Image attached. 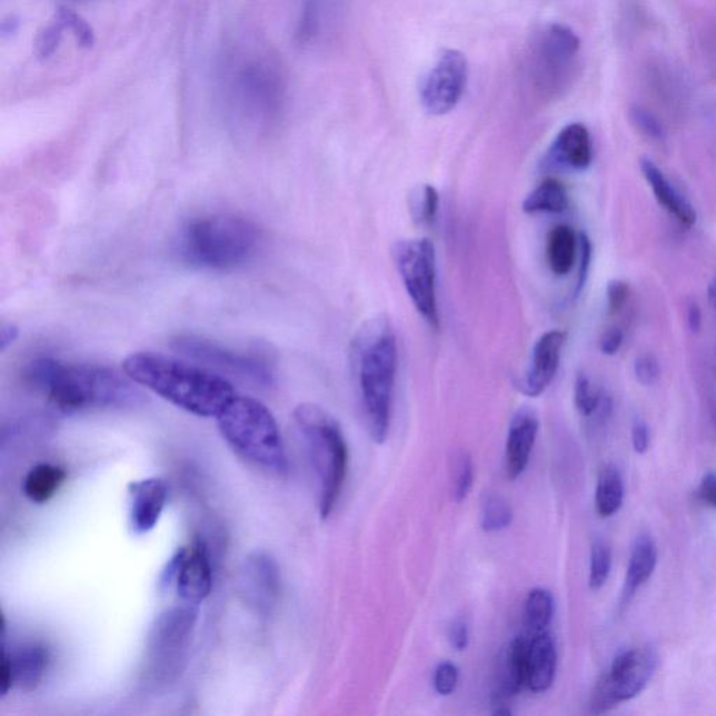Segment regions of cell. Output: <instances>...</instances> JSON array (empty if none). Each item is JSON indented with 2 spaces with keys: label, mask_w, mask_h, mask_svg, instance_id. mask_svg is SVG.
I'll list each match as a JSON object with an SVG mask.
<instances>
[{
  "label": "cell",
  "mask_w": 716,
  "mask_h": 716,
  "mask_svg": "<svg viewBox=\"0 0 716 716\" xmlns=\"http://www.w3.org/2000/svg\"><path fill=\"white\" fill-rule=\"evenodd\" d=\"M24 379L53 408L68 415L135 409L146 401V396L135 387L137 382L105 366L67 365L53 358H37L26 367Z\"/></svg>",
  "instance_id": "6da1fadb"
},
{
  "label": "cell",
  "mask_w": 716,
  "mask_h": 716,
  "mask_svg": "<svg viewBox=\"0 0 716 716\" xmlns=\"http://www.w3.org/2000/svg\"><path fill=\"white\" fill-rule=\"evenodd\" d=\"M349 368L358 405L374 442L384 444L392 421L398 340L387 316L368 318L349 345Z\"/></svg>",
  "instance_id": "7a4b0ae2"
},
{
  "label": "cell",
  "mask_w": 716,
  "mask_h": 716,
  "mask_svg": "<svg viewBox=\"0 0 716 716\" xmlns=\"http://www.w3.org/2000/svg\"><path fill=\"white\" fill-rule=\"evenodd\" d=\"M123 371L137 385L199 417L217 419L237 395L220 374L160 352H133L125 358Z\"/></svg>",
  "instance_id": "3957f363"
},
{
  "label": "cell",
  "mask_w": 716,
  "mask_h": 716,
  "mask_svg": "<svg viewBox=\"0 0 716 716\" xmlns=\"http://www.w3.org/2000/svg\"><path fill=\"white\" fill-rule=\"evenodd\" d=\"M217 425L238 457L266 474L287 475L289 459L284 438L272 411L262 401L236 395L217 416Z\"/></svg>",
  "instance_id": "277c9868"
},
{
  "label": "cell",
  "mask_w": 716,
  "mask_h": 716,
  "mask_svg": "<svg viewBox=\"0 0 716 716\" xmlns=\"http://www.w3.org/2000/svg\"><path fill=\"white\" fill-rule=\"evenodd\" d=\"M259 243L260 231L252 221L215 215L189 222L179 237L178 251L195 268L226 270L248 262Z\"/></svg>",
  "instance_id": "5b68a950"
},
{
  "label": "cell",
  "mask_w": 716,
  "mask_h": 716,
  "mask_svg": "<svg viewBox=\"0 0 716 716\" xmlns=\"http://www.w3.org/2000/svg\"><path fill=\"white\" fill-rule=\"evenodd\" d=\"M295 421L316 474L319 515L328 519L338 507L349 466L344 431L332 415L314 404L298 406Z\"/></svg>",
  "instance_id": "8992f818"
},
{
  "label": "cell",
  "mask_w": 716,
  "mask_h": 716,
  "mask_svg": "<svg viewBox=\"0 0 716 716\" xmlns=\"http://www.w3.org/2000/svg\"><path fill=\"white\" fill-rule=\"evenodd\" d=\"M198 618V606L182 604L160 613L151 624L142 667L143 685L150 690H166L181 679Z\"/></svg>",
  "instance_id": "52a82bcc"
},
{
  "label": "cell",
  "mask_w": 716,
  "mask_h": 716,
  "mask_svg": "<svg viewBox=\"0 0 716 716\" xmlns=\"http://www.w3.org/2000/svg\"><path fill=\"white\" fill-rule=\"evenodd\" d=\"M172 346L178 355L222 377H235L262 388L272 387L275 382V362L260 351L235 350L197 336H179Z\"/></svg>",
  "instance_id": "ba28073f"
},
{
  "label": "cell",
  "mask_w": 716,
  "mask_h": 716,
  "mask_svg": "<svg viewBox=\"0 0 716 716\" xmlns=\"http://www.w3.org/2000/svg\"><path fill=\"white\" fill-rule=\"evenodd\" d=\"M392 258L416 311L428 327L438 330L436 247L428 238H408L394 243Z\"/></svg>",
  "instance_id": "9c48e42d"
},
{
  "label": "cell",
  "mask_w": 716,
  "mask_h": 716,
  "mask_svg": "<svg viewBox=\"0 0 716 716\" xmlns=\"http://www.w3.org/2000/svg\"><path fill=\"white\" fill-rule=\"evenodd\" d=\"M658 653L650 645L621 650L600 676L590 697L594 714H604L618 704L632 702L645 690L658 669Z\"/></svg>",
  "instance_id": "30bf717a"
},
{
  "label": "cell",
  "mask_w": 716,
  "mask_h": 716,
  "mask_svg": "<svg viewBox=\"0 0 716 716\" xmlns=\"http://www.w3.org/2000/svg\"><path fill=\"white\" fill-rule=\"evenodd\" d=\"M580 41L569 27L546 26L531 43L529 72L537 93L556 96L566 89L571 79Z\"/></svg>",
  "instance_id": "8fae6325"
},
{
  "label": "cell",
  "mask_w": 716,
  "mask_h": 716,
  "mask_svg": "<svg viewBox=\"0 0 716 716\" xmlns=\"http://www.w3.org/2000/svg\"><path fill=\"white\" fill-rule=\"evenodd\" d=\"M159 583L161 588L176 585L182 604L199 606L209 598L213 589V567L205 541L195 540L173 553L160 574Z\"/></svg>",
  "instance_id": "7c38bea8"
},
{
  "label": "cell",
  "mask_w": 716,
  "mask_h": 716,
  "mask_svg": "<svg viewBox=\"0 0 716 716\" xmlns=\"http://www.w3.org/2000/svg\"><path fill=\"white\" fill-rule=\"evenodd\" d=\"M469 67L464 53L448 50L438 58L420 89L421 105L431 116H445L458 106L468 84Z\"/></svg>",
  "instance_id": "4fadbf2b"
},
{
  "label": "cell",
  "mask_w": 716,
  "mask_h": 716,
  "mask_svg": "<svg viewBox=\"0 0 716 716\" xmlns=\"http://www.w3.org/2000/svg\"><path fill=\"white\" fill-rule=\"evenodd\" d=\"M238 595L255 615L268 617L279 604L281 574L279 564L266 551L246 557L238 573Z\"/></svg>",
  "instance_id": "5bb4252c"
},
{
  "label": "cell",
  "mask_w": 716,
  "mask_h": 716,
  "mask_svg": "<svg viewBox=\"0 0 716 716\" xmlns=\"http://www.w3.org/2000/svg\"><path fill=\"white\" fill-rule=\"evenodd\" d=\"M51 650L41 643H26L8 650L3 648L0 664V692L7 696L13 688L34 692L46 679L51 665Z\"/></svg>",
  "instance_id": "9a60e30c"
},
{
  "label": "cell",
  "mask_w": 716,
  "mask_h": 716,
  "mask_svg": "<svg viewBox=\"0 0 716 716\" xmlns=\"http://www.w3.org/2000/svg\"><path fill=\"white\" fill-rule=\"evenodd\" d=\"M567 334L563 330L553 329L536 340L530 351V360L526 368L520 389L529 398H539L544 395L560 368L564 345Z\"/></svg>",
  "instance_id": "2e32d148"
},
{
  "label": "cell",
  "mask_w": 716,
  "mask_h": 716,
  "mask_svg": "<svg viewBox=\"0 0 716 716\" xmlns=\"http://www.w3.org/2000/svg\"><path fill=\"white\" fill-rule=\"evenodd\" d=\"M128 490L130 528L135 535L149 534L159 524L167 506V481L161 477H148L130 483Z\"/></svg>",
  "instance_id": "e0dca14e"
},
{
  "label": "cell",
  "mask_w": 716,
  "mask_h": 716,
  "mask_svg": "<svg viewBox=\"0 0 716 716\" xmlns=\"http://www.w3.org/2000/svg\"><path fill=\"white\" fill-rule=\"evenodd\" d=\"M539 417L530 408H520L509 422L506 444V469L508 479L517 480L524 474L534 451Z\"/></svg>",
  "instance_id": "ac0fdd59"
},
{
  "label": "cell",
  "mask_w": 716,
  "mask_h": 716,
  "mask_svg": "<svg viewBox=\"0 0 716 716\" xmlns=\"http://www.w3.org/2000/svg\"><path fill=\"white\" fill-rule=\"evenodd\" d=\"M639 168H642L645 181L653 189L656 202L659 203L660 208L674 216L675 220L683 227L692 229L693 226H696L698 219L696 208L677 191L659 166L649 157H643L639 160Z\"/></svg>",
  "instance_id": "d6986e66"
},
{
  "label": "cell",
  "mask_w": 716,
  "mask_h": 716,
  "mask_svg": "<svg viewBox=\"0 0 716 716\" xmlns=\"http://www.w3.org/2000/svg\"><path fill=\"white\" fill-rule=\"evenodd\" d=\"M557 647L549 632L529 636L526 655V687L534 693H546L553 686L557 672Z\"/></svg>",
  "instance_id": "ffe728a7"
},
{
  "label": "cell",
  "mask_w": 716,
  "mask_h": 716,
  "mask_svg": "<svg viewBox=\"0 0 716 716\" xmlns=\"http://www.w3.org/2000/svg\"><path fill=\"white\" fill-rule=\"evenodd\" d=\"M550 159L574 171L588 170L594 160L593 139L583 123H569L551 145Z\"/></svg>",
  "instance_id": "44dd1931"
},
{
  "label": "cell",
  "mask_w": 716,
  "mask_h": 716,
  "mask_svg": "<svg viewBox=\"0 0 716 716\" xmlns=\"http://www.w3.org/2000/svg\"><path fill=\"white\" fill-rule=\"evenodd\" d=\"M529 637H515L503 650L498 660L497 704H507V699L526 687V655Z\"/></svg>",
  "instance_id": "7402d4cb"
},
{
  "label": "cell",
  "mask_w": 716,
  "mask_h": 716,
  "mask_svg": "<svg viewBox=\"0 0 716 716\" xmlns=\"http://www.w3.org/2000/svg\"><path fill=\"white\" fill-rule=\"evenodd\" d=\"M656 564H658V549H656L653 537L647 534L638 535L632 546L630 558H628L621 595L623 605H627L648 583L653 577Z\"/></svg>",
  "instance_id": "603a6c76"
},
{
  "label": "cell",
  "mask_w": 716,
  "mask_h": 716,
  "mask_svg": "<svg viewBox=\"0 0 716 716\" xmlns=\"http://www.w3.org/2000/svg\"><path fill=\"white\" fill-rule=\"evenodd\" d=\"M579 252V236L566 225L555 227L547 237V265L553 275L563 278L574 269Z\"/></svg>",
  "instance_id": "cb8c5ba5"
},
{
  "label": "cell",
  "mask_w": 716,
  "mask_h": 716,
  "mask_svg": "<svg viewBox=\"0 0 716 716\" xmlns=\"http://www.w3.org/2000/svg\"><path fill=\"white\" fill-rule=\"evenodd\" d=\"M67 470L59 465L38 464L23 480V493L31 503L46 504L57 495L67 480Z\"/></svg>",
  "instance_id": "d4e9b609"
},
{
  "label": "cell",
  "mask_w": 716,
  "mask_h": 716,
  "mask_svg": "<svg viewBox=\"0 0 716 716\" xmlns=\"http://www.w3.org/2000/svg\"><path fill=\"white\" fill-rule=\"evenodd\" d=\"M568 192L564 183L556 178H546L525 198L523 210L528 215H560L568 209Z\"/></svg>",
  "instance_id": "484cf974"
},
{
  "label": "cell",
  "mask_w": 716,
  "mask_h": 716,
  "mask_svg": "<svg viewBox=\"0 0 716 716\" xmlns=\"http://www.w3.org/2000/svg\"><path fill=\"white\" fill-rule=\"evenodd\" d=\"M624 501V481L615 465L600 469L595 490V507L600 518H611L620 511Z\"/></svg>",
  "instance_id": "4316f807"
},
{
  "label": "cell",
  "mask_w": 716,
  "mask_h": 716,
  "mask_svg": "<svg viewBox=\"0 0 716 716\" xmlns=\"http://www.w3.org/2000/svg\"><path fill=\"white\" fill-rule=\"evenodd\" d=\"M555 616V599L549 590L536 588L530 590L525 601V624L529 636L549 632Z\"/></svg>",
  "instance_id": "83f0119b"
},
{
  "label": "cell",
  "mask_w": 716,
  "mask_h": 716,
  "mask_svg": "<svg viewBox=\"0 0 716 716\" xmlns=\"http://www.w3.org/2000/svg\"><path fill=\"white\" fill-rule=\"evenodd\" d=\"M514 513L506 498L488 491L483 496L480 525L487 534L507 529L513 524Z\"/></svg>",
  "instance_id": "f1b7e54d"
},
{
  "label": "cell",
  "mask_w": 716,
  "mask_h": 716,
  "mask_svg": "<svg viewBox=\"0 0 716 716\" xmlns=\"http://www.w3.org/2000/svg\"><path fill=\"white\" fill-rule=\"evenodd\" d=\"M409 206L417 225L431 226L438 215L439 193L430 183H422L411 193Z\"/></svg>",
  "instance_id": "f546056e"
},
{
  "label": "cell",
  "mask_w": 716,
  "mask_h": 716,
  "mask_svg": "<svg viewBox=\"0 0 716 716\" xmlns=\"http://www.w3.org/2000/svg\"><path fill=\"white\" fill-rule=\"evenodd\" d=\"M611 571V549L604 540H595L590 549L589 588L599 590L605 587Z\"/></svg>",
  "instance_id": "4dcf8cb0"
},
{
  "label": "cell",
  "mask_w": 716,
  "mask_h": 716,
  "mask_svg": "<svg viewBox=\"0 0 716 716\" xmlns=\"http://www.w3.org/2000/svg\"><path fill=\"white\" fill-rule=\"evenodd\" d=\"M574 404L578 414L593 417L601 408V396L585 374H578L574 384Z\"/></svg>",
  "instance_id": "1f68e13d"
},
{
  "label": "cell",
  "mask_w": 716,
  "mask_h": 716,
  "mask_svg": "<svg viewBox=\"0 0 716 716\" xmlns=\"http://www.w3.org/2000/svg\"><path fill=\"white\" fill-rule=\"evenodd\" d=\"M64 30H67V27H64L63 21L57 14L56 19H53L51 23L40 32V36L37 37L36 53L38 58H50L52 53L58 50L59 42L62 40V32Z\"/></svg>",
  "instance_id": "d6a6232c"
},
{
  "label": "cell",
  "mask_w": 716,
  "mask_h": 716,
  "mask_svg": "<svg viewBox=\"0 0 716 716\" xmlns=\"http://www.w3.org/2000/svg\"><path fill=\"white\" fill-rule=\"evenodd\" d=\"M474 460L469 454H463L455 470V485H454V500L463 503L469 496L471 487H474L475 471Z\"/></svg>",
  "instance_id": "836d02e7"
},
{
  "label": "cell",
  "mask_w": 716,
  "mask_h": 716,
  "mask_svg": "<svg viewBox=\"0 0 716 716\" xmlns=\"http://www.w3.org/2000/svg\"><path fill=\"white\" fill-rule=\"evenodd\" d=\"M58 16L63 21L67 30L72 32L76 41H78L81 47L90 48L93 46L95 32L86 20L81 19L80 16L68 9L59 10Z\"/></svg>",
  "instance_id": "e575fe53"
},
{
  "label": "cell",
  "mask_w": 716,
  "mask_h": 716,
  "mask_svg": "<svg viewBox=\"0 0 716 716\" xmlns=\"http://www.w3.org/2000/svg\"><path fill=\"white\" fill-rule=\"evenodd\" d=\"M459 683V669L453 662H441L434 674V688L439 696H451L457 690Z\"/></svg>",
  "instance_id": "d590c367"
},
{
  "label": "cell",
  "mask_w": 716,
  "mask_h": 716,
  "mask_svg": "<svg viewBox=\"0 0 716 716\" xmlns=\"http://www.w3.org/2000/svg\"><path fill=\"white\" fill-rule=\"evenodd\" d=\"M634 376L644 387H653L660 378V366L658 358L649 352L638 356L634 361Z\"/></svg>",
  "instance_id": "8d00e7d4"
},
{
  "label": "cell",
  "mask_w": 716,
  "mask_h": 716,
  "mask_svg": "<svg viewBox=\"0 0 716 716\" xmlns=\"http://www.w3.org/2000/svg\"><path fill=\"white\" fill-rule=\"evenodd\" d=\"M593 242L585 232L579 235V268L577 287H575V297L583 292L585 285H587L590 265H593Z\"/></svg>",
  "instance_id": "74e56055"
},
{
  "label": "cell",
  "mask_w": 716,
  "mask_h": 716,
  "mask_svg": "<svg viewBox=\"0 0 716 716\" xmlns=\"http://www.w3.org/2000/svg\"><path fill=\"white\" fill-rule=\"evenodd\" d=\"M632 121L636 125L639 132L644 133L645 137L654 140H662L665 137V130L662 128L660 122L656 119L653 113L643 108H634L632 111Z\"/></svg>",
  "instance_id": "f35d334b"
},
{
  "label": "cell",
  "mask_w": 716,
  "mask_h": 716,
  "mask_svg": "<svg viewBox=\"0 0 716 716\" xmlns=\"http://www.w3.org/2000/svg\"><path fill=\"white\" fill-rule=\"evenodd\" d=\"M628 296H630V287H628L626 281L613 279L607 284V309H609L610 316H617L618 312L623 311L624 306L627 304Z\"/></svg>",
  "instance_id": "ab89813d"
},
{
  "label": "cell",
  "mask_w": 716,
  "mask_h": 716,
  "mask_svg": "<svg viewBox=\"0 0 716 716\" xmlns=\"http://www.w3.org/2000/svg\"><path fill=\"white\" fill-rule=\"evenodd\" d=\"M448 638L449 643H451V647L459 650V653H463V650L468 648L470 642L468 621H466L465 618H457V620L451 624V627H449Z\"/></svg>",
  "instance_id": "60d3db41"
},
{
  "label": "cell",
  "mask_w": 716,
  "mask_h": 716,
  "mask_svg": "<svg viewBox=\"0 0 716 716\" xmlns=\"http://www.w3.org/2000/svg\"><path fill=\"white\" fill-rule=\"evenodd\" d=\"M624 344V334L620 328L611 327L601 334L599 349L605 356H615Z\"/></svg>",
  "instance_id": "b9f144b4"
},
{
  "label": "cell",
  "mask_w": 716,
  "mask_h": 716,
  "mask_svg": "<svg viewBox=\"0 0 716 716\" xmlns=\"http://www.w3.org/2000/svg\"><path fill=\"white\" fill-rule=\"evenodd\" d=\"M632 441L634 451L637 454H647L650 447V431L647 422L636 419L632 428Z\"/></svg>",
  "instance_id": "7bdbcfd3"
},
{
  "label": "cell",
  "mask_w": 716,
  "mask_h": 716,
  "mask_svg": "<svg viewBox=\"0 0 716 716\" xmlns=\"http://www.w3.org/2000/svg\"><path fill=\"white\" fill-rule=\"evenodd\" d=\"M697 495L705 506L716 508V471L704 476L699 483Z\"/></svg>",
  "instance_id": "ee69618b"
},
{
  "label": "cell",
  "mask_w": 716,
  "mask_h": 716,
  "mask_svg": "<svg viewBox=\"0 0 716 716\" xmlns=\"http://www.w3.org/2000/svg\"><path fill=\"white\" fill-rule=\"evenodd\" d=\"M687 327L692 334H698L703 327V312L696 301L687 306Z\"/></svg>",
  "instance_id": "f6af8a7d"
},
{
  "label": "cell",
  "mask_w": 716,
  "mask_h": 716,
  "mask_svg": "<svg viewBox=\"0 0 716 716\" xmlns=\"http://www.w3.org/2000/svg\"><path fill=\"white\" fill-rule=\"evenodd\" d=\"M19 329L12 324H3L2 330H0V344H2V350H7V347L14 344V340L18 339Z\"/></svg>",
  "instance_id": "bcb514c9"
},
{
  "label": "cell",
  "mask_w": 716,
  "mask_h": 716,
  "mask_svg": "<svg viewBox=\"0 0 716 716\" xmlns=\"http://www.w3.org/2000/svg\"><path fill=\"white\" fill-rule=\"evenodd\" d=\"M707 296H708L709 306L710 308L714 309V312L716 314V274L714 275V278L710 279L709 281Z\"/></svg>",
  "instance_id": "7dc6e473"
}]
</instances>
